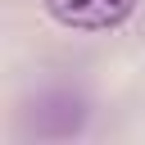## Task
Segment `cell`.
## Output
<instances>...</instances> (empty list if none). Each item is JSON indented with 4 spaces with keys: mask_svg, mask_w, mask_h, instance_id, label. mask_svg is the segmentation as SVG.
Instances as JSON below:
<instances>
[{
    "mask_svg": "<svg viewBox=\"0 0 145 145\" xmlns=\"http://www.w3.org/2000/svg\"><path fill=\"white\" fill-rule=\"evenodd\" d=\"M41 5L54 23L77 27V32H109L127 23L136 9V0H41Z\"/></svg>",
    "mask_w": 145,
    "mask_h": 145,
    "instance_id": "1",
    "label": "cell"
},
{
    "mask_svg": "<svg viewBox=\"0 0 145 145\" xmlns=\"http://www.w3.org/2000/svg\"><path fill=\"white\" fill-rule=\"evenodd\" d=\"M82 122H86V104L72 91H50V95L36 100L32 127L41 136H72V131H82Z\"/></svg>",
    "mask_w": 145,
    "mask_h": 145,
    "instance_id": "2",
    "label": "cell"
}]
</instances>
